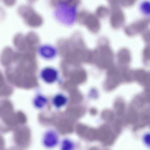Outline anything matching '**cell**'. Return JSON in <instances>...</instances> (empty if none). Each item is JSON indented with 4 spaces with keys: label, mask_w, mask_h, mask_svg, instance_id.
I'll list each match as a JSON object with an SVG mask.
<instances>
[{
    "label": "cell",
    "mask_w": 150,
    "mask_h": 150,
    "mask_svg": "<svg viewBox=\"0 0 150 150\" xmlns=\"http://www.w3.org/2000/svg\"><path fill=\"white\" fill-rule=\"evenodd\" d=\"M78 9L76 6L63 2L59 4L55 11L56 19L67 27L74 25L77 20Z\"/></svg>",
    "instance_id": "obj_1"
},
{
    "label": "cell",
    "mask_w": 150,
    "mask_h": 150,
    "mask_svg": "<svg viewBox=\"0 0 150 150\" xmlns=\"http://www.w3.org/2000/svg\"><path fill=\"white\" fill-rule=\"evenodd\" d=\"M58 77L57 70L53 67H45L39 72L40 79L47 84H52L56 82L57 80Z\"/></svg>",
    "instance_id": "obj_2"
},
{
    "label": "cell",
    "mask_w": 150,
    "mask_h": 150,
    "mask_svg": "<svg viewBox=\"0 0 150 150\" xmlns=\"http://www.w3.org/2000/svg\"><path fill=\"white\" fill-rule=\"evenodd\" d=\"M59 141V137L57 132L53 130L46 131L42 138L43 145L47 148H51L56 146Z\"/></svg>",
    "instance_id": "obj_3"
},
{
    "label": "cell",
    "mask_w": 150,
    "mask_h": 150,
    "mask_svg": "<svg viewBox=\"0 0 150 150\" xmlns=\"http://www.w3.org/2000/svg\"><path fill=\"white\" fill-rule=\"evenodd\" d=\"M39 54L42 58L46 60L53 59L57 56V51L55 47L51 45H45L41 47Z\"/></svg>",
    "instance_id": "obj_4"
},
{
    "label": "cell",
    "mask_w": 150,
    "mask_h": 150,
    "mask_svg": "<svg viewBox=\"0 0 150 150\" xmlns=\"http://www.w3.org/2000/svg\"><path fill=\"white\" fill-rule=\"evenodd\" d=\"M48 100L46 96L41 93H38L35 96L32 101L33 106L37 109H44L48 104Z\"/></svg>",
    "instance_id": "obj_5"
},
{
    "label": "cell",
    "mask_w": 150,
    "mask_h": 150,
    "mask_svg": "<svg viewBox=\"0 0 150 150\" xmlns=\"http://www.w3.org/2000/svg\"><path fill=\"white\" fill-rule=\"evenodd\" d=\"M67 99L64 95L58 94L52 98V104L57 108H60L64 106L67 103Z\"/></svg>",
    "instance_id": "obj_6"
},
{
    "label": "cell",
    "mask_w": 150,
    "mask_h": 150,
    "mask_svg": "<svg viewBox=\"0 0 150 150\" xmlns=\"http://www.w3.org/2000/svg\"><path fill=\"white\" fill-rule=\"evenodd\" d=\"M150 2L148 1H142L139 6V10L142 14L145 16H149L150 15Z\"/></svg>",
    "instance_id": "obj_7"
},
{
    "label": "cell",
    "mask_w": 150,
    "mask_h": 150,
    "mask_svg": "<svg viewBox=\"0 0 150 150\" xmlns=\"http://www.w3.org/2000/svg\"><path fill=\"white\" fill-rule=\"evenodd\" d=\"M74 144L68 139H64L63 140L61 145V149L63 150H71L73 149Z\"/></svg>",
    "instance_id": "obj_8"
},
{
    "label": "cell",
    "mask_w": 150,
    "mask_h": 150,
    "mask_svg": "<svg viewBox=\"0 0 150 150\" xmlns=\"http://www.w3.org/2000/svg\"><path fill=\"white\" fill-rule=\"evenodd\" d=\"M149 134H146L144 137V141H145L146 143H147L149 144Z\"/></svg>",
    "instance_id": "obj_9"
}]
</instances>
